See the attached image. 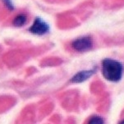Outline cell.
<instances>
[{
    "mask_svg": "<svg viewBox=\"0 0 124 124\" xmlns=\"http://www.w3.org/2000/svg\"><path fill=\"white\" fill-rule=\"evenodd\" d=\"M102 73L107 80L118 82L123 74V66L116 60L105 59L102 62Z\"/></svg>",
    "mask_w": 124,
    "mask_h": 124,
    "instance_id": "6da1fadb",
    "label": "cell"
},
{
    "mask_svg": "<svg viewBox=\"0 0 124 124\" xmlns=\"http://www.w3.org/2000/svg\"><path fill=\"white\" fill-rule=\"evenodd\" d=\"M49 25L46 23L45 22H44L42 19H40L39 18H35L32 26L29 28L30 32H31L32 34L39 35V36L46 34L49 31Z\"/></svg>",
    "mask_w": 124,
    "mask_h": 124,
    "instance_id": "7a4b0ae2",
    "label": "cell"
},
{
    "mask_svg": "<svg viewBox=\"0 0 124 124\" xmlns=\"http://www.w3.org/2000/svg\"><path fill=\"white\" fill-rule=\"evenodd\" d=\"M73 48L80 52H85L91 49L92 40L90 37H81L72 42Z\"/></svg>",
    "mask_w": 124,
    "mask_h": 124,
    "instance_id": "3957f363",
    "label": "cell"
},
{
    "mask_svg": "<svg viewBox=\"0 0 124 124\" xmlns=\"http://www.w3.org/2000/svg\"><path fill=\"white\" fill-rule=\"evenodd\" d=\"M94 74V70H82L77 73L74 76L71 78V82L73 83H82L86 79H90Z\"/></svg>",
    "mask_w": 124,
    "mask_h": 124,
    "instance_id": "277c9868",
    "label": "cell"
},
{
    "mask_svg": "<svg viewBox=\"0 0 124 124\" xmlns=\"http://www.w3.org/2000/svg\"><path fill=\"white\" fill-rule=\"evenodd\" d=\"M26 17L25 15H18L16 16L15 18V19L13 20V25L16 27H22L23 25L26 23Z\"/></svg>",
    "mask_w": 124,
    "mask_h": 124,
    "instance_id": "5b68a950",
    "label": "cell"
},
{
    "mask_svg": "<svg viewBox=\"0 0 124 124\" xmlns=\"http://www.w3.org/2000/svg\"><path fill=\"white\" fill-rule=\"evenodd\" d=\"M104 123V119L99 116H94L89 121L90 124H103Z\"/></svg>",
    "mask_w": 124,
    "mask_h": 124,
    "instance_id": "8992f818",
    "label": "cell"
},
{
    "mask_svg": "<svg viewBox=\"0 0 124 124\" xmlns=\"http://www.w3.org/2000/svg\"><path fill=\"white\" fill-rule=\"evenodd\" d=\"M3 2L4 5L6 6V8H8V9L9 10H13L14 7H13V4H12V2L11 0H2Z\"/></svg>",
    "mask_w": 124,
    "mask_h": 124,
    "instance_id": "52a82bcc",
    "label": "cell"
},
{
    "mask_svg": "<svg viewBox=\"0 0 124 124\" xmlns=\"http://www.w3.org/2000/svg\"><path fill=\"white\" fill-rule=\"evenodd\" d=\"M121 124H123V123H124V120H123V122H121V123H120Z\"/></svg>",
    "mask_w": 124,
    "mask_h": 124,
    "instance_id": "ba28073f",
    "label": "cell"
}]
</instances>
